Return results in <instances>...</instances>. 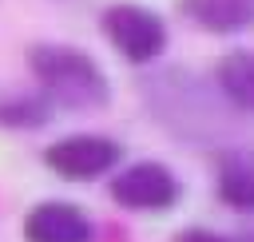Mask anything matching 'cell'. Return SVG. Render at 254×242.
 Listing matches in <instances>:
<instances>
[{
    "label": "cell",
    "instance_id": "7a4b0ae2",
    "mask_svg": "<svg viewBox=\"0 0 254 242\" xmlns=\"http://www.w3.org/2000/svg\"><path fill=\"white\" fill-rule=\"evenodd\" d=\"M103 32L111 36V44L131 60V63H147L163 52L167 44V28L155 12L139 8V4H115L103 16Z\"/></svg>",
    "mask_w": 254,
    "mask_h": 242
},
{
    "label": "cell",
    "instance_id": "30bf717a",
    "mask_svg": "<svg viewBox=\"0 0 254 242\" xmlns=\"http://www.w3.org/2000/svg\"><path fill=\"white\" fill-rule=\"evenodd\" d=\"M183 242H226V238H218V234H210V230H187Z\"/></svg>",
    "mask_w": 254,
    "mask_h": 242
},
{
    "label": "cell",
    "instance_id": "8992f818",
    "mask_svg": "<svg viewBox=\"0 0 254 242\" xmlns=\"http://www.w3.org/2000/svg\"><path fill=\"white\" fill-rule=\"evenodd\" d=\"M183 8L206 32H242V28H254V0H183Z\"/></svg>",
    "mask_w": 254,
    "mask_h": 242
},
{
    "label": "cell",
    "instance_id": "5b68a950",
    "mask_svg": "<svg viewBox=\"0 0 254 242\" xmlns=\"http://www.w3.org/2000/svg\"><path fill=\"white\" fill-rule=\"evenodd\" d=\"M28 242H91V222L71 202H40L24 218Z\"/></svg>",
    "mask_w": 254,
    "mask_h": 242
},
{
    "label": "cell",
    "instance_id": "6da1fadb",
    "mask_svg": "<svg viewBox=\"0 0 254 242\" xmlns=\"http://www.w3.org/2000/svg\"><path fill=\"white\" fill-rule=\"evenodd\" d=\"M28 63L36 71V79L44 83V91L56 103H64V107L87 111V107H103L111 99V87H107L103 71L95 67V60L83 56V52H75V48L36 44L28 52Z\"/></svg>",
    "mask_w": 254,
    "mask_h": 242
},
{
    "label": "cell",
    "instance_id": "52a82bcc",
    "mask_svg": "<svg viewBox=\"0 0 254 242\" xmlns=\"http://www.w3.org/2000/svg\"><path fill=\"white\" fill-rule=\"evenodd\" d=\"M218 194L234 210H254V159L230 155L218 163Z\"/></svg>",
    "mask_w": 254,
    "mask_h": 242
},
{
    "label": "cell",
    "instance_id": "9c48e42d",
    "mask_svg": "<svg viewBox=\"0 0 254 242\" xmlns=\"http://www.w3.org/2000/svg\"><path fill=\"white\" fill-rule=\"evenodd\" d=\"M0 119H4V123H12V127L44 123V119H48V107H44V99H16V103L0 107Z\"/></svg>",
    "mask_w": 254,
    "mask_h": 242
},
{
    "label": "cell",
    "instance_id": "277c9868",
    "mask_svg": "<svg viewBox=\"0 0 254 242\" xmlns=\"http://www.w3.org/2000/svg\"><path fill=\"white\" fill-rule=\"evenodd\" d=\"M123 147L103 139V135H75V139H60L44 151L48 167L64 179H95L103 171H111L119 163Z\"/></svg>",
    "mask_w": 254,
    "mask_h": 242
},
{
    "label": "cell",
    "instance_id": "ba28073f",
    "mask_svg": "<svg viewBox=\"0 0 254 242\" xmlns=\"http://www.w3.org/2000/svg\"><path fill=\"white\" fill-rule=\"evenodd\" d=\"M218 83L238 107L254 111V52H230L218 63Z\"/></svg>",
    "mask_w": 254,
    "mask_h": 242
},
{
    "label": "cell",
    "instance_id": "3957f363",
    "mask_svg": "<svg viewBox=\"0 0 254 242\" xmlns=\"http://www.w3.org/2000/svg\"><path fill=\"white\" fill-rule=\"evenodd\" d=\"M111 198L131 210H167L179 198V179L163 163H135L111 182Z\"/></svg>",
    "mask_w": 254,
    "mask_h": 242
}]
</instances>
